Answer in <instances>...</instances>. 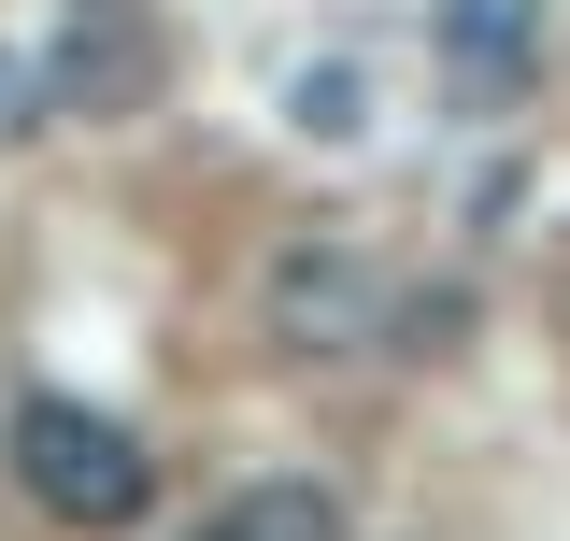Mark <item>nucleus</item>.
Instances as JSON below:
<instances>
[{"instance_id":"3","label":"nucleus","mask_w":570,"mask_h":541,"mask_svg":"<svg viewBox=\"0 0 570 541\" xmlns=\"http://www.w3.org/2000/svg\"><path fill=\"white\" fill-rule=\"evenodd\" d=\"M257 314H272L285 356H371V342L400 328V299H385V270L356 257V243H272V270H257Z\"/></svg>"},{"instance_id":"4","label":"nucleus","mask_w":570,"mask_h":541,"mask_svg":"<svg viewBox=\"0 0 570 541\" xmlns=\"http://www.w3.org/2000/svg\"><path fill=\"white\" fill-rule=\"evenodd\" d=\"M428 29H442V71H456L471 100L542 86V0H428Z\"/></svg>"},{"instance_id":"5","label":"nucleus","mask_w":570,"mask_h":541,"mask_svg":"<svg viewBox=\"0 0 570 541\" xmlns=\"http://www.w3.org/2000/svg\"><path fill=\"white\" fill-rule=\"evenodd\" d=\"M214 541H343V499L328 484H243L214 513Z\"/></svg>"},{"instance_id":"2","label":"nucleus","mask_w":570,"mask_h":541,"mask_svg":"<svg viewBox=\"0 0 570 541\" xmlns=\"http://www.w3.org/2000/svg\"><path fill=\"white\" fill-rule=\"evenodd\" d=\"M14 484H29L58 528H129L142 499H157L142 442L115 427V413H86V400H29L14 413Z\"/></svg>"},{"instance_id":"1","label":"nucleus","mask_w":570,"mask_h":541,"mask_svg":"<svg viewBox=\"0 0 570 541\" xmlns=\"http://www.w3.org/2000/svg\"><path fill=\"white\" fill-rule=\"evenodd\" d=\"M43 115L71 129H129L142 100L171 86V29H157V0H58V43H43Z\"/></svg>"},{"instance_id":"6","label":"nucleus","mask_w":570,"mask_h":541,"mask_svg":"<svg viewBox=\"0 0 570 541\" xmlns=\"http://www.w3.org/2000/svg\"><path fill=\"white\" fill-rule=\"evenodd\" d=\"M29 129H43V71L14 58V43H0V157H14V142H29Z\"/></svg>"}]
</instances>
